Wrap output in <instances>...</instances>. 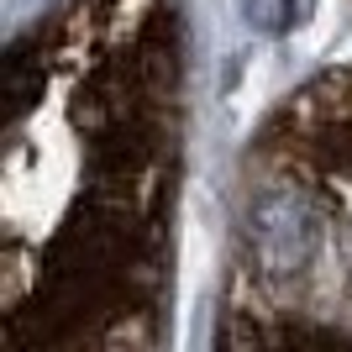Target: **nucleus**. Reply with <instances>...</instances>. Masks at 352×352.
Masks as SVG:
<instances>
[{
	"mask_svg": "<svg viewBox=\"0 0 352 352\" xmlns=\"http://www.w3.org/2000/svg\"><path fill=\"white\" fill-rule=\"evenodd\" d=\"M310 0H248V11H252V21L258 27H268V32H279V27H289V21H300V11H305Z\"/></svg>",
	"mask_w": 352,
	"mask_h": 352,
	"instance_id": "1",
	"label": "nucleus"
}]
</instances>
